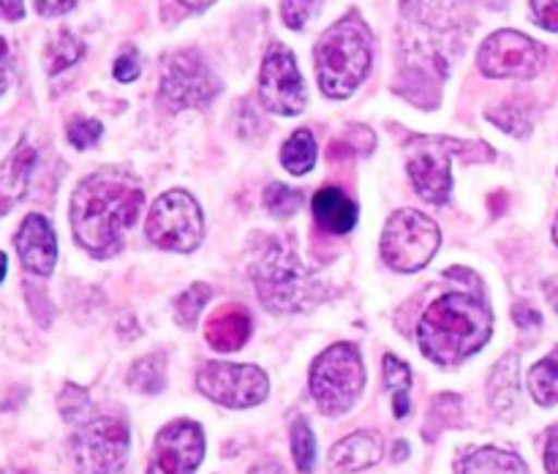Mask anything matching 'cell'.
<instances>
[{"label":"cell","mask_w":558,"mask_h":474,"mask_svg":"<svg viewBox=\"0 0 558 474\" xmlns=\"http://www.w3.org/2000/svg\"><path fill=\"white\" fill-rule=\"evenodd\" d=\"M458 474H529L526 463L499 447H483L458 463Z\"/></svg>","instance_id":"cell-20"},{"label":"cell","mask_w":558,"mask_h":474,"mask_svg":"<svg viewBox=\"0 0 558 474\" xmlns=\"http://www.w3.org/2000/svg\"><path fill=\"white\" fill-rule=\"evenodd\" d=\"M256 294L272 311H298L311 300L308 270L287 240H267L254 259Z\"/></svg>","instance_id":"cell-4"},{"label":"cell","mask_w":558,"mask_h":474,"mask_svg":"<svg viewBox=\"0 0 558 474\" xmlns=\"http://www.w3.org/2000/svg\"><path fill=\"white\" fill-rule=\"evenodd\" d=\"M385 381L392 390L396 401V417H407L409 412V392H412V370L396 354H385Z\"/></svg>","instance_id":"cell-24"},{"label":"cell","mask_w":558,"mask_h":474,"mask_svg":"<svg viewBox=\"0 0 558 474\" xmlns=\"http://www.w3.org/2000/svg\"><path fill=\"white\" fill-rule=\"evenodd\" d=\"M0 16L9 22H16L25 16V3L22 0H0Z\"/></svg>","instance_id":"cell-37"},{"label":"cell","mask_w":558,"mask_h":474,"mask_svg":"<svg viewBox=\"0 0 558 474\" xmlns=\"http://www.w3.org/2000/svg\"><path fill=\"white\" fill-rule=\"evenodd\" d=\"M381 458V441L376 434L368 430H357V434L347 436V439L338 441L330 452L332 466L341 469V472H360V469L374 466Z\"/></svg>","instance_id":"cell-19"},{"label":"cell","mask_w":558,"mask_h":474,"mask_svg":"<svg viewBox=\"0 0 558 474\" xmlns=\"http://www.w3.org/2000/svg\"><path fill=\"white\" fill-rule=\"evenodd\" d=\"M303 205V194L283 183H270L265 189V207L272 216H294Z\"/></svg>","instance_id":"cell-30"},{"label":"cell","mask_w":558,"mask_h":474,"mask_svg":"<svg viewBox=\"0 0 558 474\" xmlns=\"http://www.w3.org/2000/svg\"><path fill=\"white\" fill-rule=\"evenodd\" d=\"M543 63L545 49L515 31L494 33L477 52L480 71L494 80H529L543 71Z\"/></svg>","instance_id":"cell-10"},{"label":"cell","mask_w":558,"mask_h":474,"mask_svg":"<svg viewBox=\"0 0 558 474\" xmlns=\"http://www.w3.org/2000/svg\"><path fill=\"white\" fill-rule=\"evenodd\" d=\"M545 294H548V300L554 303V308L558 314V278H550V281L545 283Z\"/></svg>","instance_id":"cell-40"},{"label":"cell","mask_w":558,"mask_h":474,"mask_svg":"<svg viewBox=\"0 0 558 474\" xmlns=\"http://www.w3.org/2000/svg\"><path fill=\"white\" fill-rule=\"evenodd\" d=\"M145 194L125 172L104 169L82 180L71 199V229L90 254L109 256L123 245L125 229L134 227Z\"/></svg>","instance_id":"cell-1"},{"label":"cell","mask_w":558,"mask_h":474,"mask_svg":"<svg viewBox=\"0 0 558 474\" xmlns=\"http://www.w3.org/2000/svg\"><path fill=\"white\" fill-rule=\"evenodd\" d=\"M218 93V80L196 49L174 52L161 71V101L167 109L205 107Z\"/></svg>","instance_id":"cell-9"},{"label":"cell","mask_w":558,"mask_h":474,"mask_svg":"<svg viewBox=\"0 0 558 474\" xmlns=\"http://www.w3.org/2000/svg\"><path fill=\"white\" fill-rule=\"evenodd\" d=\"M145 232L158 248L189 254V251L199 245L205 221H202V210L194 196L174 189L153 202Z\"/></svg>","instance_id":"cell-7"},{"label":"cell","mask_w":558,"mask_h":474,"mask_svg":"<svg viewBox=\"0 0 558 474\" xmlns=\"http://www.w3.org/2000/svg\"><path fill=\"white\" fill-rule=\"evenodd\" d=\"M365 387V368L357 347L332 343L311 368V396L325 414H347Z\"/></svg>","instance_id":"cell-5"},{"label":"cell","mask_w":558,"mask_h":474,"mask_svg":"<svg viewBox=\"0 0 558 474\" xmlns=\"http://www.w3.org/2000/svg\"><path fill=\"white\" fill-rule=\"evenodd\" d=\"M371 71V31L357 14L343 16L316 44L319 87L330 98H347Z\"/></svg>","instance_id":"cell-3"},{"label":"cell","mask_w":558,"mask_h":474,"mask_svg":"<svg viewBox=\"0 0 558 474\" xmlns=\"http://www.w3.org/2000/svg\"><path fill=\"white\" fill-rule=\"evenodd\" d=\"M259 98L270 112L298 114L305 107L303 74L283 44H272L259 71Z\"/></svg>","instance_id":"cell-12"},{"label":"cell","mask_w":558,"mask_h":474,"mask_svg":"<svg viewBox=\"0 0 558 474\" xmlns=\"http://www.w3.org/2000/svg\"><path fill=\"white\" fill-rule=\"evenodd\" d=\"M545 466H548V474H558V428L548 436V445H545Z\"/></svg>","instance_id":"cell-36"},{"label":"cell","mask_w":558,"mask_h":474,"mask_svg":"<svg viewBox=\"0 0 558 474\" xmlns=\"http://www.w3.org/2000/svg\"><path fill=\"white\" fill-rule=\"evenodd\" d=\"M515 396H518V357L515 354H510V357H505L499 365H496L494 376H490V403H494V409L505 412V409H510L512 403H515Z\"/></svg>","instance_id":"cell-23"},{"label":"cell","mask_w":558,"mask_h":474,"mask_svg":"<svg viewBox=\"0 0 558 474\" xmlns=\"http://www.w3.org/2000/svg\"><path fill=\"white\" fill-rule=\"evenodd\" d=\"M281 163L292 174H308L316 163V142L308 129H300L283 142Z\"/></svg>","instance_id":"cell-21"},{"label":"cell","mask_w":558,"mask_h":474,"mask_svg":"<svg viewBox=\"0 0 558 474\" xmlns=\"http://www.w3.org/2000/svg\"><path fill=\"white\" fill-rule=\"evenodd\" d=\"M499 3H505V0H499Z\"/></svg>","instance_id":"cell-45"},{"label":"cell","mask_w":558,"mask_h":474,"mask_svg":"<svg viewBox=\"0 0 558 474\" xmlns=\"http://www.w3.org/2000/svg\"><path fill=\"white\" fill-rule=\"evenodd\" d=\"M9 63H11V54H9V44L0 38V93L5 90L9 85Z\"/></svg>","instance_id":"cell-38"},{"label":"cell","mask_w":558,"mask_h":474,"mask_svg":"<svg viewBox=\"0 0 558 474\" xmlns=\"http://www.w3.org/2000/svg\"><path fill=\"white\" fill-rule=\"evenodd\" d=\"M167 379V370H163V354H147V357L136 360L134 368H131L129 381L142 392H158Z\"/></svg>","instance_id":"cell-26"},{"label":"cell","mask_w":558,"mask_h":474,"mask_svg":"<svg viewBox=\"0 0 558 474\" xmlns=\"http://www.w3.org/2000/svg\"><path fill=\"white\" fill-rule=\"evenodd\" d=\"M554 240H556V245H558V216H556V221H554Z\"/></svg>","instance_id":"cell-44"},{"label":"cell","mask_w":558,"mask_h":474,"mask_svg":"<svg viewBox=\"0 0 558 474\" xmlns=\"http://www.w3.org/2000/svg\"><path fill=\"white\" fill-rule=\"evenodd\" d=\"M409 178H412L414 191L423 196L425 202H441L450 199L452 194V172H450V156L445 150H420L414 153L409 161Z\"/></svg>","instance_id":"cell-15"},{"label":"cell","mask_w":558,"mask_h":474,"mask_svg":"<svg viewBox=\"0 0 558 474\" xmlns=\"http://www.w3.org/2000/svg\"><path fill=\"white\" fill-rule=\"evenodd\" d=\"M210 287L207 283H194V287L185 289L183 294L178 297V303H174V311H178V319L180 325L191 327L196 319H199L202 308H205V303L210 300Z\"/></svg>","instance_id":"cell-29"},{"label":"cell","mask_w":558,"mask_h":474,"mask_svg":"<svg viewBox=\"0 0 558 474\" xmlns=\"http://www.w3.org/2000/svg\"><path fill=\"white\" fill-rule=\"evenodd\" d=\"M0 474H31V472H22V469H5V472Z\"/></svg>","instance_id":"cell-43"},{"label":"cell","mask_w":558,"mask_h":474,"mask_svg":"<svg viewBox=\"0 0 558 474\" xmlns=\"http://www.w3.org/2000/svg\"><path fill=\"white\" fill-rule=\"evenodd\" d=\"M515 319L521 321L523 327H529V325H539V314H537V311L526 308V305H521V308H515Z\"/></svg>","instance_id":"cell-39"},{"label":"cell","mask_w":558,"mask_h":474,"mask_svg":"<svg viewBox=\"0 0 558 474\" xmlns=\"http://www.w3.org/2000/svg\"><path fill=\"white\" fill-rule=\"evenodd\" d=\"M82 54H85V44H82L74 33H58L54 41L47 47V71L49 74H60L63 69L74 65Z\"/></svg>","instance_id":"cell-25"},{"label":"cell","mask_w":558,"mask_h":474,"mask_svg":"<svg viewBox=\"0 0 558 474\" xmlns=\"http://www.w3.org/2000/svg\"><path fill=\"white\" fill-rule=\"evenodd\" d=\"M5 270H9V259H5V254L0 251V281L5 278Z\"/></svg>","instance_id":"cell-42"},{"label":"cell","mask_w":558,"mask_h":474,"mask_svg":"<svg viewBox=\"0 0 558 474\" xmlns=\"http://www.w3.org/2000/svg\"><path fill=\"white\" fill-rule=\"evenodd\" d=\"M114 76L120 82H134L140 76V60H136L134 52L129 54H120L118 63H114Z\"/></svg>","instance_id":"cell-34"},{"label":"cell","mask_w":558,"mask_h":474,"mask_svg":"<svg viewBox=\"0 0 558 474\" xmlns=\"http://www.w3.org/2000/svg\"><path fill=\"white\" fill-rule=\"evenodd\" d=\"M33 167H36V147L31 142H20L11 156L3 158L0 163V216L25 196Z\"/></svg>","instance_id":"cell-16"},{"label":"cell","mask_w":558,"mask_h":474,"mask_svg":"<svg viewBox=\"0 0 558 474\" xmlns=\"http://www.w3.org/2000/svg\"><path fill=\"white\" fill-rule=\"evenodd\" d=\"M41 16H60L74 9L76 0H33Z\"/></svg>","instance_id":"cell-35"},{"label":"cell","mask_w":558,"mask_h":474,"mask_svg":"<svg viewBox=\"0 0 558 474\" xmlns=\"http://www.w3.org/2000/svg\"><path fill=\"white\" fill-rule=\"evenodd\" d=\"M529 390H532L534 401L543 403V406L558 403V349L534 365L532 374H529Z\"/></svg>","instance_id":"cell-22"},{"label":"cell","mask_w":558,"mask_h":474,"mask_svg":"<svg viewBox=\"0 0 558 474\" xmlns=\"http://www.w3.org/2000/svg\"><path fill=\"white\" fill-rule=\"evenodd\" d=\"M441 232L434 218L420 210H398L390 216L381 238V256L398 272H417L439 251Z\"/></svg>","instance_id":"cell-6"},{"label":"cell","mask_w":558,"mask_h":474,"mask_svg":"<svg viewBox=\"0 0 558 474\" xmlns=\"http://www.w3.org/2000/svg\"><path fill=\"white\" fill-rule=\"evenodd\" d=\"M205 336L216 352H238L251 336L248 311L240 308V305H223L210 316Z\"/></svg>","instance_id":"cell-17"},{"label":"cell","mask_w":558,"mask_h":474,"mask_svg":"<svg viewBox=\"0 0 558 474\" xmlns=\"http://www.w3.org/2000/svg\"><path fill=\"white\" fill-rule=\"evenodd\" d=\"M534 11V20L545 27V31L558 33V0H529Z\"/></svg>","instance_id":"cell-33"},{"label":"cell","mask_w":558,"mask_h":474,"mask_svg":"<svg viewBox=\"0 0 558 474\" xmlns=\"http://www.w3.org/2000/svg\"><path fill=\"white\" fill-rule=\"evenodd\" d=\"M196 385L207 398L229 409H248L267 398V376L256 365L205 363L196 374Z\"/></svg>","instance_id":"cell-11"},{"label":"cell","mask_w":558,"mask_h":474,"mask_svg":"<svg viewBox=\"0 0 558 474\" xmlns=\"http://www.w3.org/2000/svg\"><path fill=\"white\" fill-rule=\"evenodd\" d=\"M292 452H294V463H298L300 472H303V474L314 472L316 439H314V430H311L308 420H294Z\"/></svg>","instance_id":"cell-28"},{"label":"cell","mask_w":558,"mask_h":474,"mask_svg":"<svg viewBox=\"0 0 558 474\" xmlns=\"http://www.w3.org/2000/svg\"><path fill=\"white\" fill-rule=\"evenodd\" d=\"M129 452V428L118 417H96L71 439V458L80 474H114Z\"/></svg>","instance_id":"cell-8"},{"label":"cell","mask_w":558,"mask_h":474,"mask_svg":"<svg viewBox=\"0 0 558 474\" xmlns=\"http://www.w3.org/2000/svg\"><path fill=\"white\" fill-rule=\"evenodd\" d=\"M458 9V0H403V11L425 25H447Z\"/></svg>","instance_id":"cell-27"},{"label":"cell","mask_w":558,"mask_h":474,"mask_svg":"<svg viewBox=\"0 0 558 474\" xmlns=\"http://www.w3.org/2000/svg\"><path fill=\"white\" fill-rule=\"evenodd\" d=\"M16 254H20L22 267L36 276H49L58 259V240H54L52 223L38 212H31L16 229Z\"/></svg>","instance_id":"cell-14"},{"label":"cell","mask_w":558,"mask_h":474,"mask_svg":"<svg viewBox=\"0 0 558 474\" xmlns=\"http://www.w3.org/2000/svg\"><path fill=\"white\" fill-rule=\"evenodd\" d=\"M490 338V311L474 294L450 292L425 308L417 327L420 349L436 365H458Z\"/></svg>","instance_id":"cell-2"},{"label":"cell","mask_w":558,"mask_h":474,"mask_svg":"<svg viewBox=\"0 0 558 474\" xmlns=\"http://www.w3.org/2000/svg\"><path fill=\"white\" fill-rule=\"evenodd\" d=\"M178 3H183L185 9H205V5H210L213 0H178Z\"/></svg>","instance_id":"cell-41"},{"label":"cell","mask_w":558,"mask_h":474,"mask_svg":"<svg viewBox=\"0 0 558 474\" xmlns=\"http://www.w3.org/2000/svg\"><path fill=\"white\" fill-rule=\"evenodd\" d=\"M322 0H281V20L292 31H303L308 25L311 14L319 9Z\"/></svg>","instance_id":"cell-32"},{"label":"cell","mask_w":558,"mask_h":474,"mask_svg":"<svg viewBox=\"0 0 558 474\" xmlns=\"http://www.w3.org/2000/svg\"><path fill=\"white\" fill-rule=\"evenodd\" d=\"M314 216L322 229L332 234H347L352 232L357 223V205L343 194L336 185L319 189L314 196Z\"/></svg>","instance_id":"cell-18"},{"label":"cell","mask_w":558,"mask_h":474,"mask_svg":"<svg viewBox=\"0 0 558 474\" xmlns=\"http://www.w3.org/2000/svg\"><path fill=\"white\" fill-rule=\"evenodd\" d=\"M65 134H69V142L76 147V150H87V147H93L98 139H101L104 129H101V123H98V120L76 118V120H71L69 131H65Z\"/></svg>","instance_id":"cell-31"},{"label":"cell","mask_w":558,"mask_h":474,"mask_svg":"<svg viewBox=\"0 0 558 474\" xmlns=\"http://www.w3.org/2000/svg\"><path fill=\"white\" fill-rule=\"evenodd\" d=\"M205 455V434L199 423L178 420L161 428L153 445V458L147 474H194Z\"/></svg>","instance_id":"cell-13"}]
</instances>
